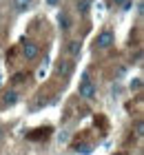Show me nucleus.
<instances>
[{"mask_svg":"<svg viewBox=\"0 0 144 155\" xmlns=\"http://www.w3.org/2000/svg\"><path fill=\"white\" fill-rule=\"evenodd\" d=\"M78 95L84 97V100H95V97H98V87L91 82V78L86 73L82 75L80 84H78Z\"/></svg>","mask_w":144,"mask_h":155,"instance_id":"1","label":"nucleus"},{"mask_svg":"<svg viewBox=\"0 0 144 155\" xmlns=\"http://www.w3.org/2000/svg\"><path fill=\"white\" fill-rule=\"evenodd\" d=\"M53 129L51 126H40V129H33L27 133V140H31V142H42V140H49L51 137Z\"/></svg>","mask_w":144,"mask_h":155,"instance_id":"2","label":"nucleus"},{"mask_svg":"<svg viewBox=\"0 0 144 155\" xmlns=\"http://www.w3.org/2000/svg\"><path fill=\"white\" fill-rule=\"evenodd\" d=\"M113 42H115L113 31L104 29V31H100V33H98V38H95V49H109Z\"/></svg>","mask_w":144,"mask_h":155,"instance_id":"3","label":"nucleus"},{"mask_svg":"<svg viewBox=\"0 0 144 155\" xmlns=\"http://www.w3.org/2000/svg\"><path fill=\"white\" fill-rule=\"evenodd\" d=\"M20 49H22V55H25L27 60H35V58L40 55V49H38V45H35V42H31V40H22Z\"/></svg>","mask_w":144,"mask_h":155,"instance_id":"4","label":"nucleus"},{"mask_svg":"<svg viewBox=\"0 0 144 155\" xmlns=\"http://www.w3.org/2000/svg\"><path fill=\"white\" fill-rule=\"evenodd\" d=\"M80 51H82V42H80V40H69V42H67V53L71 55V58L80 55Z\"/></svg>","mask_w":144,"mask_h":155,"instance_id":"5","label":"nucleus"},{"mask_svg":"<svg viewBox=\"0 0 144 155\" xmlns=\"http://www.w3.org/2000/svg\"><path fill=\"white\" fill-rule=\"evenodd\" d=\"M18 102V91H5L2 93V107H13Z\"/></svg>","mask_w":144,"mask_h":155,"instance_id":"6","label":"nucleus"},{"mask_svg":"<svg viewBox=\"0 0 144 155\" xmlns=\"http://www.w3.org/2000/svg\"><path fill=\"white\" fill-rule=\"evenodd\" d=\"M31 5H33V0H13L11 2L13 11H18V13H25L27 9H31Z\"/></svg>","mask_w":144,"mask_h":155,"instance_id":"7","label":"nucleus"},{"mask_svg":"<svg viewBox=\"0 0 144 155\" xmlns=\"http://www.w3.org/2000/svg\"><path fill=\"white\" fill-rule=\"evenodd\" d=\"M58 73H60V75H64V78H67V75H71V71H73V64H71V60H62V62H58Z\"/></svg>","mask_w":144,"mask_h":155,"instance_id":"8","label":"nucleus"},{"mask_svg":"<svg viewBox=\"0 0 144 155\" xmlns=\"http://www.w3.org/2000/svg\"><path fill=\"white\" fill-rule=\"evenodd\" d=\"M73 149H75L78 153H82V155H89V153L93 151V146H91L89 142H73Z\"/></svg>","mask_w":144,"mask_h":155,"instance_id":"9","label":"nucleus"},{"mask_svg":"<svg viewBox=\"0 0 144 155\" xmlns=\"http://www.w3.org/2000/svg\"><path fill=\"white\" fill-rule=\"evenodd\" d=\"M58 22H60V29H62V31H69V29H71V18L67 16V13H60Z\"/></svg>","mask_w":144,"mask_h":155,"instance_id":"10","label":"nucleus"},{"mask_svg":"<svg viewBox=\"0 0 144 155\" xmlns=\"http://www.w3.org/2000/svg\"><path fill=\"white\" fill-rule=\"evenodd\" d=\"M78 11H80L82 16H86V13H89V0H78Z\"/></svg>","mask_w":144,"mask_h":155,"instance_id":"11","label":"nucleus"},{"mask_svg":"<svg viewBox=\"0 0 144 155\" xmlns=\"http://www.w3.org/2000/svg\"><path fill=\"white\" fill-rule=\"evenodd\" d=\"M142 89V78H135V80H131V91H140Z\"/></svg>","mask_w":144,"mask_h":155,"instance_id":"12","label":"nucleus"},{"mask_svg":"<svg viewBox=\"0 0 144 155\" xmlns=\"http://www.w3.org/2000/svg\"><path fill=\"white\" fill-rule=\"evenodd\" d=\"M25 78H27L25 73H16V75H13V82H16V84L18 82H25Z\"/></svg>","mask_w":144,"mask_h":155,"instance_id":"13","label":"nucleus"},{"mask_svg":"<svg viewBox=\"0 0 144 155\" xmlns=\"http://www.w3.org/2000/svg\"><path fill=\"white\" fill-rule=\"evenodd\" d=\"M142 129H144V124H142V122H138V124H135V133H138V137H142V133H144Z\"/></svg>","mask_w":144,"mask_h":155,"instance_id":"14","label":"nucleus"},{"mask_svg":"<svg viewBox=\"0 0 144 155\" xmlns=\"http://www.w3.org/2000/svg\"><path fill=\"white\" fill-rule=\"evenodd\" d=\"M58 2H60V0H47V5H49V7H55Z\"/></svg>","mask_w":144,"mask_h":155,"instance_id":"15","label":"nucleus"},{"mask_svg":"<svg viewBox=\"0 0 144 155\" xmlns=\"http://www.w3.org/2000/svg\"><path fill=\"white\" fill-rule=\"evenodd\" d=\"M111 2H113L115 7H118V5H122V2H124V0H111Z\"/></svg>","mask_w":144,"mask_h":155,"instance_id":"16","label":"nucleus"},{"mask_svg":"<svg viewBox=\"0 0 144 155\" xmlns=\"http://www.w3.org/2000/svg\"><path fill=\"white\" fill-rule=\"evenodd\" d=\"M115 155H124V153H115Z\"/></svg>","mask_w":144,"mask_h":155,"instance_id":"17","label":"nucleus"},{"mask_svg":"<svg viewBox=\"0 0 144 155\" xmlns=\"http://www.w3.org/2000/svg\"><path fill=\"white\" fill-rule=\"evenodd\" d=\"M0 137H2V131H0Z\"/></svg>","mask_w":144,"mask_h":155,"instance_id":"18","label":"nucleus"}]
</instances>
